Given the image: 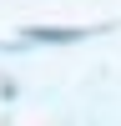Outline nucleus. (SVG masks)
<instances>
[{"instance_id":"f257e3e1","label":"nucleus","mask_w":121,"mask_h":126,"mask_svg":"<svg viewBox=\"0 0 121 126\" xmlns=\"http://www.w3.org/2000/svg\"><path fill=\"white\" fill-rule=\"evenodd\" d=\"M30 35H35V40H81V35H86V30H76V25H35V30H30Z\"/></svg>"}]
</instances>
